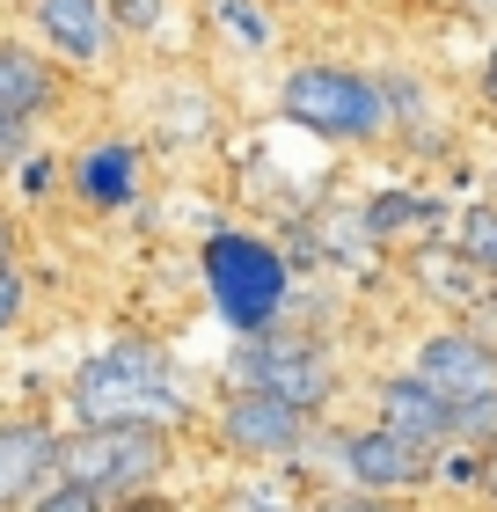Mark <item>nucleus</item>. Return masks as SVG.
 <instances>
[{
  "instance_id": "28",
  "label": "nucleus",
  "mask_w": 497,
  "mask_h": 512,
  "mask_svg": "<svg viewBox=\"0 0 497 512\" xmlns=\"http://www.w3.org/2000/svg\"><path fill=\"white\" fill-rule=\"evenodd\" d=\"M476 498H483V505L497 512V454H490V469H483V491H476Z\"/></svg>"
},
{
  "instance_id": "18",
  "label": "nucleus",
  "mask_w": 497,
  "mask_h": 512,
  "mask_svg": "<svg viewBox=\"0 0 497 512\" xmlns=\"http://www.w3.org/2000/svg\"><path fill=\"white\" fill-rule=\"evenodd\" d=\"M205 8H212V22H220L242 52H271L278 30H271V8H264V0H205Z\"/></svg>"
},
{
  "instance_id": "26",
  "label": "nucleus",
  "mask_w": 497,
  "mask_h": 512,
  "mask_svg": "<svg viewBox=\"0 0 497 512\" xmlns=\"http://www.w3.org/2000/svg\"><path fill=\"white\" fill-rule=\"evenodd\" d=\"M110 512H183V505H176L169 491H139V498H117Z\"/></svg>"
},
{
  "instance_id": "25",
  "label": "nucleus",
  "mask_w": 497,
  "mask_h": 512,
  "mask_svg": "<svg viewBox=\"0 0 497 512\" xmlns=\"http://www.w3.org/2000/svg\"><path fill=\"white\" fill-rule=\"evenodd\" d=\"M0 264H22V213L0 198Z\"/></svg>"
},
{
  "instance_id": "21",
  "label": "nucleus",
  "mask_w": 497,
  "mask_h": 512,
  "mask_svg": "<svg viewBox=\"0 0 497 512\" xmlns=\"http://www.w3.org/2000/svg\"><path fill=\"white\" fill-rule=\"evenodd\" d=\"M8 183H15L22 198H52V191H59V161L37 147V154H22L15 169H8Z\"/></svg>"
},
{
  "instance_id": "19",
  "label": "nucleus",
  "mask_w": 497,
  "mask_h": 512,
  "mask_svg": "<svg viewBox=\"0 0 497 512\" xmlns=\"http://www.w3.org/2000/svg\"><path fill=\"white\" fill-rule=\"evenodd\" d=\"M454 447L497 454V395H483V403H461V410H454Z\"/></svg>"
},
{
  "instance_id": "17",
  "label": "nucleus",
  "mask_w": 497,
  "mask_h": 512,
  "mask_svg": "<svg viewBox=\"0 0 497 512\" xmlns=\"http://www.w3.org/2000/svg\"><path fill=\"white\" fill-rule=\"evenodd\" d=\"M454 249L490 278V293H497V205H468V213L454 220Z\"/></svg>"
},
{
  "instance_id": "9",
  "label": "nucleus",
  "mask_w": 497,
  "mask_h": 512,
  "mask_svg": "<svg viewBox=\"0 0 497 512\" xmlns=\"http://www.w3.org/2000/svg\"><path fill=\"white\" fill-rule=\"evenodd\" d=\"M66 191H74V205H88V213H125V205H139V191H147V147L125 139V132L88 139V147L66 161Z\"/></svg>"
},
{
  "instance_id": "3",
  "label": "nucleus",
  "mask_w": 497,
  "mask_h": 512,
  "mask_svg": "<svg viewBox=\"0 0 497 512\" xmlns=\"http://www.w3.org/2000/svg\"><path fill=\"white\" fill-rule=\"evenodd\" d=\"M278 118L322 139V147H381L388 139L381 74L351 59H293L278 74Z\"/></svg>"
},
{
  "instance_id": "22",
  "label": "nucleus",
  "mask_w": 497,
  "mask_h": 512,
  "mask_svg": "<svg viewBox=\"0 0 497 512\" xmlns=\"http://www.w3.org/2000/svg\"><path fill=\"white\" fill-rule=\"evenodd\" d=\"M22 315H30V278H22V264H0V337L22 330Z\"/></svg>"
},
{
  "instance_id": "2",
  "label": "nucleus",
  "mask_w": 497,
  "mask_h": 512,
  "mask_svg": "<svg viewBox=\"0 0 497 512\" xmlns=\"http://www.w3.org/2000/svg\"><path fill=\"white\" fill-rule=\"evenodd\" d=\"M198 278H205L212 315H220L234 337H264L293 308V264H286V249L271 235H256V227H212L205 249H198Z\"/></svg>"
},
{
  "instance_id": "29",
  "label": "nucleus",
  "mask_w": 497,
  "mask_h": 512,
  "mask_svg": "<svg viewBox=\"0 0 497 512\" xmlns=\"http://www.w3.org/2000/svg\"><path fill=\"white\" fill-rule=\"evenodd\" d=\"M0 183H8V176H0Z\"/></svg>"
},
{
  "instance_id": "5",
  "label": "nucleus",
  "mask_w": 497,
  "mask_h": 512,
  "mask_svg": "<svg viewBox=\"0 0 497 512\" xmlns=\"http://www.w3.org/2000/svg\"><path fill=\"white\" fill-rule=\"evenodd\" d=\"M227 388H256V395H278V403H293L307 417H322L329 403H337V359H329L322 337H300V330H264V337H234L227 352Z\"/></svg>"
},
{
  "instance_id": "27",
  "label": "nucleus",
  "mask_w": 497,
  "mask_h": 512,
  "mask_svg": "<svg viewBox=\"0 0 497 512\" xmlns=\"http://www.w3.org/2000/svg\"><path fill=\"white\" fill-rule=\"evenodd\" d=\"M476 103H483V110H497V44H490V59L476 66Z\"/></svg>"
},
{
  "instance_id": "16",
  "label": "nucleus",
  "mask_w": 497,
  "mask_h": 512,
  "mask_svg": "<svg viewBox=\"0 0 497 512\" xmlns=\"http://www.w3.org/2000/svg\"><path fill=\"white\" fill-rule=\"evenodd\" d=\"M307 483L300 469H256V476H234L220 498H212V512H307Z\"/></svg>"
},
{
  "instance_id": "24",
  "label": "nucleus",
  "mask_w": 497,
  "mask_h": 512,
  "mask_svg": "<svg viewBox=\"0 0 497 512\" xmlns=\"http://www.w3.org/2000/svg\"><path fill=\"white\" fill-rule=\"evenodd\" d=\"M37 139H44L37 118H0V176H8L22 154H37Z\"/></svg>"
},
{
  "instance_id": "11",
  "label": "nucleus",
  "mask_w": 497,
  "mask_h": 512,
  "mask_svg": "<svg viewBox=\"0 0 497 512\" xmlns=\"http://www.w3.org/2000/svg\"><path fill=\"white\" fill-rule=\"evenodd\" d=\"M52 476H59L52 417H0V512H22Z\"/></svg>"
},
{
  "instance_id": "7",
  "label": "nucleus",
  "mask_w": 497,
  "mask_h": 512,
  "mask_svg": "<svg viewBox=\"0 0 497 512\" xmlns=\"http://www.w3.org/2000/svg\"><path fill=\"white\" fill-rule=\"evenodd\" d=\"M410 374L454 410L483 403V395H497V337L476 330V322H439L410 344Z\"/></svg>"
},
{
  "instance_id": "4",
  "label": "nucleus",
  "mask_w": 497,
  "mask_h": 512,
  "mask_svg": "<svg viewBox=\"0 0 497 512\" xmlns=\"http://www.w3.org/2000/svg\"><path fill=\"white\" fill-rule=\"evenodd\" d=\"M169 469H176V432L161 425H59V483L103 505L161 491Z\"/></svg>"
},
{
  "instance_id": "20",
  "label": "nucleus",
  "mask_w": 497,
  "mask_h": 512,
  "mask_svg": "<svg viewBox=\"0 0 497 512\" xmlns=\"http://www.w3.org/2000/svg\"><path fill=\"white\" fill-rule=\"evenodd\" d=\"M307 512H417L410 498H373V491H322V498H307Z\"/></svg>"
},
{
  "instance_id": "13",
  "label": "nucleus",
  "mask_w": 497,
  "mask_h": 512,
  "mask_svg": "<svg viewBox=\"0 0 497 512\" xmlns=\"http://www.w3.org/2000/svg\"><path fill=\"white\" fill-rule=\"evenodd\" d=\"M59 103H66V66L0 37V118H37L44 125Z\"/></svg>"
},
{
  "instance_id": "23",
  "label": "nucleus",
  "mask_w": 497,
  "mask_h": 512,
  "mask_svg": "<svg viewBox=\"0 0 497 512\" xmlns=\"http://www.w3.org/2000/svg\"><path fill=\"white\" fill-rule=\"evenodd\" d=\"M22 512H110V505H103V498H88V491H74V483H59V476H52V483H44V491H37L30 505H22Z\"/></svg>"
},
{
  "instance_id": "6",
  "label": "nucleus",
  "mask_w": 497,
  "mask_h": 512,
  "mask_svg": "<svg viewBox=\"0 0 497 512\" xmlns=\"http://www.w3.org/2000/svg\"><path fill=\"white\" fill-rule=\"evenodd\" d=\"M212 425V447L227 461H242V469H293L307 432H315V417L278 403V395H256V388H227L220 403L205 410Z\"/></svg>"
},
{
  "instance_id": "1",
  "label": "nucleus",
  "mask_w": 497,
  "mask_h": 512,
  "mask_svg": "<svg viewBox=\"0 0 497 512\" xmlns=\"http://www.w3.org/2000/svg\"><path fill=\"white\" fill-rule=\"evenodd\" d=\"M191 417H198V395L161 337H110L66 381V425H161L183 439Z\"/></svg>"
},
{
  "instance_id": "10",
  "label": "nucleus",
  "mask_w": 497,
  "mask_h": 512,
  "mask_svg": "<svg viewBox=\"0 0 497 512\" xmlns=\"http://www.w3.org/2000/svg\"><path fill=\"white\" fill-rule=\"evenodd\" d=\"M30 22L44 37V59L66 66V74H88L110 52V0H30Z\"/></svg>"
},
{
  "instance_id": "15",
  "label": "nucleus",
  "mask_w": 497,
  "mask_h": 512,
  "mask_svg": "<svg viewBox=\"0 0 497 512\" xmlns=\"http://www.w3.org/2000/svg\"><path fill=\"white\" fill-rule=\"evenodd\" d=\"M410 264H417V278L446 300V308H483V300H490V278H483L476 264H468V256H461L454 242H424V249L410 256Z\"/></svg>"
},
{
  "instance_id": "14",
  "label": "nucleus",
  "mask_w": 497,
  "mask_h": 512,
  "mask_svg": "<svg viewBox=\"0 0 497 512\" xmlns=\"http://www.w3.org/2000/svg\"><path fill=\"white\" fill-rule=\"evenodd\" d=\"M432 220H439V198L417 191V183H388V191H373L359 205L366 242H402V235H417V227H432Z\"/></svg>"
},
{
  "instance_id": "12",
  "label": "nucleus",
  "mask_w": 497,
  "mask_h": 512,
  "mask_svg": "<svg viewBox=\"0 0 497 512\" xmlns=\"http://www.w3.org/2000/svg\"><path fill=\"white\" fill-rule=\"evenodd\" d=\"M373 425H388L395 439H410V447H424V454H446V447H454V403H439V395L424 388L410 366L373 388Z\"/></svg>"
},
{
  "instance_id": "8",
  "label": "nucleus",
  "mask_w": 497,
  "mask_h": 512,
  "mask_svg": "<svg viewBox=\"0 0 497 512\" xmlns=\"http://www.w3.org/2000/svg\"><path fill=\"white\" fill-rule=\"evenodd\" d=\"M337 476L344 491H373V498H424L432 491V454L410 447V439H395L388 425H344L337 432Z\"/></svg>"
}]
</instances>
